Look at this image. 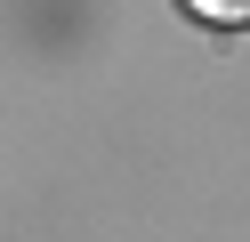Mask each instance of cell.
Returning a JSON list of instances; mask_svg holds the SVG:
<instances>
[{"label": "cell", "instance_id": "cell-1", "mask_svg": "<svg viewBox=\"0 0 250 242\" xmlns=\"http://www.w3.org/2000/svg\"><path fill=\"white\" fill-rule=\"evenodd\" d=\"M202 24H250V0H186Z\"/></svg>", "mask_w": 250, "mask_h": 242}]
</instances>
